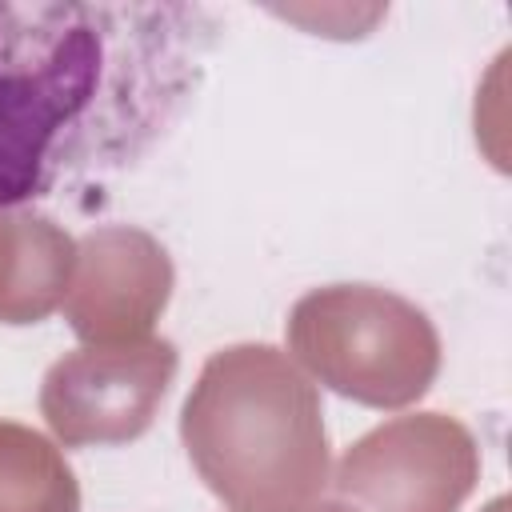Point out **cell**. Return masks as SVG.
<instances>
[{
	"mask_svg": "<svg viewBox=\"0 0 512 512\" xmlns=\"http://www.w3.org/2000/svg\"><path fill=\"white\" fill-rule=\"evenodd\" d=\"M216 40L204 4L0 0V208L148 160L192 108Z\"/></svg>",
	"mask_w": 512,
	"mask_h": 512,
	"instance_id": "cell-1",
	"label": "cell"
},
{
	"mask_svg": "<svg viewBox=\"0 0 512 512\" xmlns=\"http://www.w3.org/2000/svg\"><path fill=\"white\" fill-rule=\"evenodd\" d=\"M180 440L232 512H300L332 480L320 392L272 344L208 356L184 400Z\"/></svg>",
	"mask_w": 512,
	"mask_h": 512,
	"instance_id": "cell-2",
	"label": "cell"
},
{
	"mask_svg": "<svg viewBox=\"0 0 512 512\" xmlns=\"http://www.w3.org/2000/svg\"><path fill=\"white\" fill-rule=\"evenodd\" d=\"M288 344L316 380L372 408L412 404L440 368L432 320L404 296L372 284L308 292L288 316Z\"/></svg>",
	"mask_w": 512,
	"mask_h": 512,
	"instance_id": "cell-3",
	"label": "cell"
},
{
	"mask_svg": "<svg viewBox=\"0 0 512 512\" xmlns=\"http://www.w3.org/2000/svg\"><path fill=\"white\" fill-rule=\"evenodd\" d=\"M480 476L472 432L440 412L396 416L360 436L332 472L356 512H456Z\"/></svg>",
	"mask_w": 512,
	"mask_h": 512,
	"instance_id": "cell-4",
	"label": "cell"
},
{
	"mask_svg": "<svg viewBox=\"0 0 512 512\" xmlns=\"http://www.w3.org/2000/svg\"><path fill=\"white\" fill-rule=\"evenodd\" d=\"M172 376V340L88 344L44 372L40 412L64 444H124L152 424Z\"/></svg>",
	"mask_w": 512,
	"mask_h": 512,
	"instance_id": "cell-5",
	"label": "cell"
},
{
	"mask_svg": "<svg viewBox=\"0 0 512 512\" xmlns=\"http://www.w3.org/2000/svg\"><path fill=\"white\" fill-rule=\"evenodd\" d=\"M172 264L140 228H100L76 248L64 316L88 344L140 340L164 312Z\"/></svg>",
	"mask_w": 512,
	"mask_h": 512,
	"instance_id": "cell-6",
	"label": "cell"
},
{
	"mask_svg": "<svg viewBox=\"0 0 512 512\" xmlns=\"http://www.w3.org/2000/svg\"><path fill=\"white\" fill-rule=\"evenodd\" d=\"M72 268L76 248L52 220L0 212V320H44L64 304Z\"/></svg>",
	"mask_w": 512,
	"mask_h": 512,
	"instance_id": "cell-7",
	"label": "cell"
},
{
	"mask_svg": "<svg viewBox=\"0 0 512 512\" xmlns=\"http://www.w3.org/2000/svg\"><path fill=\"white\" fill-rule=\"evenodd\" d=\"M0 512H80L64 456L20 424H0Z\"/></svg>",
	"mask_w": 512,
	"mask_h": 512,
	"instance_id": "cell-8",
	"label": "cell"
},
{
	"mask_svg": "<svg viewBox=\"0 0 512 512\" xmlns=\"http://www.w3.org/2000/svg\"><path fill=\"white\" fill-rule=\"evenodd\" d=\"M300 512H356V508H348V504H340V500H316V504H308V508H300Z\"/></svg>",
	"mask_w": 512,
	"mask_h": 512,
	"instance_id": "cell-9",
	"label": "cell"
}]
</instances>
